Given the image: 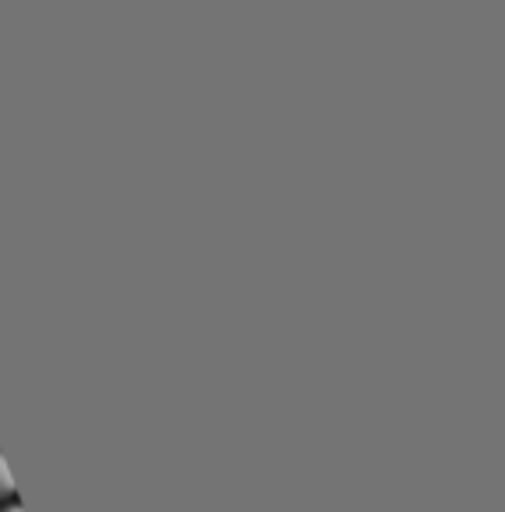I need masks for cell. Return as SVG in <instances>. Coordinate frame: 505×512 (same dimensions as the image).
Wrapping results in <instances>:
<instances>
[{"mask_svg": "<svg viewBox=\"0 0 505 512\" xmlns=\"http://www.w3.org/2000/svg\"><path fill=\"white\" fill-rule=\"evenodd\" d=\"M0 488L15 491V484H11V477H8V463H4V456H0Z\"/></svg>", "mask_w": 505, "mask_h": 512, "instance_id": "1", "label": "cell"}]
</instances>
